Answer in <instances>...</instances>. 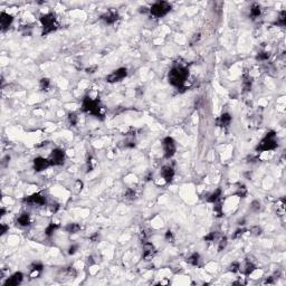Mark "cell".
<instances>
[{
    "instance_id": "33",
    "label": "cell",
    "mask_w": 286,
    "mask_h": 286,
    "mask_svg": "<svg viewBox=\"0 0 286 286\" xmlns=\"http://www.w3.org/2000/svg\"><path fill=\"white\" fill-rule=\"evenodd\" d=\"M227 242H228L227 237H223V238L220 239L219 246H218V252H221V250H224L225 248H226V246H227Z\"/></svg>"
},
{
    "instance_id": "12",
    "label": "cell",
    "mask_w": 286,
    "mask_h": 286,
    "mask_svg": "<svg viewBox=\"0 0 286 286\" xmlns=\"http://www.w3.org/2000/svg\"><path fill=\"white\" fill-rule=\"evenodd\" d=\"M49 165H50V163L48 161V159H44V158H41V157H38V158H36L34 160V170H35L36 172L44 171Z\"/></svg>"
},
{
    "instance_id": "27",
    "label": "cell",
    "mask_w": 286,
    "mask_h": 286,
    "mask_svg": "<svg viewBox=\"0 0 286 286\" xmlns=\"http://www.w3.org/2000/svg\"><path fill=\"white\" fill-rule=\"evenodd\" d=\"M236 194L240 197V198H245L247 196V188L244 186V184H240L239 188H237V191H236Z\"/></svg>"
},
{
    "instance_id": "22",
    "label": "cell",
    "mask_w": 286,
    "mask_h": 286,
    "mask_svg": "<svg viewBox=\"0 0 286 286\" xmlns=\"http://www.w3.org/2000/svg\"><path fill=\"white\" fill-rule=\"evenodd\" d=\"M66 231L68 232V234H76V232H78V231L81 230V226L78 224H75V223H73V224H68L66 226Z\"/></svg>"
},
{
    "instance_id": "8",
    "label": "cell",
    "mask_w": 286,
    "mask_h": 286,
    "mask_svg": "<svg viewBox=\"0 0 286 286\" xmlns=\"http://www.w3.org/2000/svg\"><path fill=\"white\" fill-rule=\"evenodd\" d=\"M126 75H128V70L124 68V67H121L119 70H114L112 74H110L106 77V81L109 83H116V82L122 81L124 77H126Z\"/></svg>"
},
{
    "instance_id": "25",
    "label": "cell",
    "mask_w": 286,
    "mask_h": 286,
    "mask_svg": "<svg viewBox=\"0 0 286 286\" xmlns=\"http://www.w3.org/2000/svg\"><path fill=\"white\" fill-rule=\"evenodd\" d=\"M275 25L277 26H281V27H284V26L286 25V11L283 10L281 14H279L278 18H277V20H276Z\"/></svg>"
},
{
    "instance_id": "40",
    "label": "cell",
    "mask_w": 286,
    "mask_h": 286,
    "mask_svg": "<svg viewBox=\"0 0 286 286\" xmlns=\"http://www.w3.org/2000/svg\"><path fill=\"white\" fill-rule=\"evenodd\" d=\"M125 198L126 199H132L134 196H135V192L132 190V189H128V190H126V192H125Z\"/></svg>"
},
{
    "instance_id": "43",
    "label": "cell",
    "mask_w": 286,
    "mask_h": 286,
    "mask_svg": "<svg viewBox=\"0 0 286 286\" xmlns=\"http://www.w3.org/2000/svg\"><path fill=\"white\" fill-rule=\"evenodd\" d=\"M165 239H167L168 242H172V240H173V234H172V231L168 230L167 232H165Z\"/></svg>"
},
{
    "instance_id": "20",
    "label": "cell",
    "mask_w": 286,
    "mask_h": 286,
    "mask_svg": "<svg viewBox=\"0 0 286 286\" xmlns=\"http://www.w3.org/2000/svg\"><path fill=\"white\" fill-rule=\"evenodd\" d=\"M262 14V9H261V6L258 4H253V6L250 7V16L253 17V18H257V17H259Z\"/></svg>"
},
{
    "instance_id": "34",
    "label": "cell",
    "mask_w": 286,
    "mask_h": 286,
    "mask_svg": "<svg viewBox=\"0 0 286 286\" xmlns=\"http://www.w3.org/2000/svg\"><path fill=\"white\" fill-rule=\"evenodd\" d=\"M213 211L217 213V217L223 216V207H221V205L218 203V202H216V203H215V207H213Z\"/></svg>"
},
{
    "instance_id": "2",
    "label": "cell",
    "mask_w": 286,
    "mask_h": 286,
    "mask_svg": "<svg viewBox=\"0 0 286 286\" xmlns=\"http://www.w3.org/2000/svg\"><path fill=\"white\" fill-rule=\"evenodd\" d=\"M82 110L86 113L92 114L97 119H103V114L101 112L102 107H101V102H99V99H92L88 96H85L84 99H83V104H82Z\"/></svg>"
},
{
    "instance_id": "4",
    "label": "cell",
    "mask_w": 286,
    "mask_h": 286,
    "mask_svg": "<svg viewBox=\"0 0 286 286\" xmlns=\"http://www.w3.org/2000/svg\"><path fill=\"white\" fill-rule=\"evenodd\" d=\"M41 22L43 25V35H48V34L55 31L58 28V24L56 20V16L54 14H46L41 17Z\"/></svg>"
},
{
    "instance_id": "14",
    "label": "cell",
    "mask_w": 286,
    "mask_h": 286,
    "mask_svg": "<svg viewBox=\"0 0 286 286\" xmlns=\"http://www.w3.org/2000/svg\"><path fill=\"white\" fill-rule=\"evenodd\" d=\"M101 19L104 22L109 24V25H112V24H114L119 19V14L115 10H109L101 16Z\"/></svg>"
},
{
    "instance_id": "47",
    "label": "cell",
    "mask_w": 286,
    "mask_h": 286,
    "mask_svg": "<svg viewBox=\"0 0 286 286\" xmlns=\"http://www.w3.org/2000/svg\"><path fill=\"white\" fill-rule=\"evenodd\" d=\"M58 209H59V205H58V203H56V202H55V203H53V205H51V211L56 213V211H57Z\"/></svg>"
},
{
    "instance_id": "15",
    "label": "cell",
    "mask_w": 286,
    "mask_h": 286,
    "mask_svg": "<svg viewBox=\"0 0 286 286\" xmlns=\"http://www.w3.org/2000/svg\"><path fill=\"white\" fill-rule=\"evenodd\" d=\"M161 176L167 184H170L174 178V170L170 165H164L161 169Z\"/></svg>"
},
{
    "instance_id": "5",
    "label": "cell",
    "mask_w": 286,
    "mask_h": 286,
    "mask_svg": "<svg viewBox=\"0 0 286 286\" xmlns=\"http://www.w3.org/2000/svg\"><path fill=\"white\" fill-rule=\"evenodd\" d=\"M171 10V5L167 2V1H158L151 6L150 8V14L153 17L157 18H161L164 17L169 11Z\"/></svg>"
},
{
    "instance_id": "28",
    "label": "cell",
    "mask_w": 286,
    "mask_h": 286,
    "mask_svg": "<svg viewBox=\"0 0 286 286\" xmlns=\"http://www.w3.org/2000/svg\"><path fill=\"white\" fill-rule=\"evenodd\" d=\"M284 209H285V199L282 198L277 201V213H281V215L284 213Z\"/></svg>"
},
{
    "instance_id": "11",
    "label": "cell",
    "mask_w": 286,
    "mask_h": 286,
    "mask_svg": "<svg viewBox=\"0 0 286 286\" xmlns=\"http://www.w3.org/2000/svg\"><path fill=\"white\" fill-rule=\"evenodd\" d=\"M12 21H14V17L11 15L5 12V11H2L0 14V26H1V30L2 31H6L11 26Z\"/></svg>"
},
{
    "instance_id": "51",
    "label": "cell",
    "mask_w": 286,
    "mask_h": 286,
    "mask_svg": "<svg viewBox=\"0 0 286 286\" xmlns=\"http://www.w3.org/2000/svg\"><path fill=\"white\" fill-rule=\"evenodd\" d=\"M5 213H6L5 208H1V216H5Z\"/></svg>"
},
{
    "instance_id": "46",
    "label": "cell",
    "mask_w": 286,
    "mask_h": 286,
    "mask_svg": "<svg viewBox=\"0 0 286 286\" xmlns=\"http://www.w3.org/2000/svg\"><path fill=\"white\" fill-rule=\"evenodd\" d=\"M82 188H83V182H82L81 180H77V181H76V189H77V191L82 190Z\"/></svg>"
},
{
    "instance_id": "42",
    "label": "cell",
    "mask_w": 286,
    "mask_h": 286,
    "mask_svg": "<svg viewBox=\"0 0 286 286\" xmlns=\"http://www.w3.org/2000/svg\"><path fill=\"white\" fill-rule=\"evenodd\" d=\"M77 249H78V246L77 245L70 246V248H68V254H70V255H74V254L77 252Z\"/></svg>"
},
{
    "instance_id": "7",
    "label": "cell",
    "mask_w": 286,
    "mask_h": 286,
    "mask_svg": "<svg viewBox=\"0 0 286 286\" xmlns=\"http://www.w3.org/2000/svg\"><path fill=\"white\" fill-rule=\"evenodd\" d=\"M48 161L50 165H62L65 161V152L62 149H55L51 151L48 157Z\"/></svg>"
},
{
    "instance_id": "30",
    "label": "cell",
    "mask_w": 286,
    "mask_h": 286,
    "mask_svg": "<svg viewBox=\"0 0 286 286\" xmlns=\"http://www.w3.org/2000/svg\"><path fill=\"white\" fill-rule=\"evenodd\" d=\"M68 121L73 126L77 124V121H78V116H77L76 113H70L68 114Z\"/></svg>"
},
{
    "instance_id": "37",
    "label": "cell",
    "mask_w": 286,
    "mask_h": 286,
    "mask_svg": "<svg viewBox=\"0 0 286 286\" xmlns=\"http://www.w3.org/2000/svg\"><path fill=\"white\" fill-rule=\"evenodd\" d=\"M250 232H252L253 235H255V236H258V235H261V234H262V229L258 227V226H255V227L250 228Z\"/></svg>"
},
{
    "instance_id": "1",
    "label": "cell",
    "mask_w": 286,
    "mask_h": 286,
    "mask_svg": "<svg viewBox=\"0 0 286 286\" xmlns=\"http://www.w3.org/2000/svg\"><path fill=\"white\" fill-rule=\"evenodd\" d=\"M188 76H189V70L186 67L179 65V66H174L169 72L168 81L172 86L180 88L184 85Z\"/></svg>"
},
{
    "instance_id": "16",
    "label": "cell",
    "mask_w": 286,
    "mask_h": 286,
    "mask_svg": "<svg viewBox=\"0 0 286 286\" xmlns=\"http://www.w3.org/2000/svg\"><path fill=\"white\" fill-rule=\"evenodd\" d=\"M231 122V116L229 113H223L220 115V118L217 120V123L219 126H223V128H228L229 124Z\"/></svg>"
},
{
    "instance_id": "13",
    "label": "cell",
    "mask_w": 286,
    "mask_h": 286,
    "mask_svg": "<svg viewBox=\"0 0 286 286\" xmlns=\"http://www.w3.org/2000/svg\"><path fill=\"white\" fill-rule=\"evenodd\" d=\"M24 275L21 271H17L15 274H12L10 277H8L7 281L5 282V286H17L22 282Z\"/></svg>"
},
{
    "instance_id": "24",
    "label": "cell",
    "mask_w": 286,
    "mask_h": 286,
    "mask_svg": "<svg viewBox=\"0 0 286 286\" xmlns=\"http://www.w3.org/2000/svg\"><path fill=\"white\" fill-rule=\"evenodd\" d=\"M187 262L190 265H192V266H197V265L199 264V262H200V255H199L198 253H193L188 258Z\"/></svg>"
},
{
    "instance_id": "26",
    "label": "cell",
    "mask_w": 286,
    "mask_h": 286,
    "mask_svg": "<svg viewBox=\"0 0 286 286\" xmlns=\"http://www.w3.org/2000/svg\"><path fill=\"white\" fill-rule=\"evenodd\" d=\"M49 86H50V81L48 78H41L39 82V87L41 91H47Z\"/></svg>"
},
{
    "instance_id": "19",
    "label": "cell",
    "mask_w": 286,
    "mask_h": 286,
    "mask_svg": "<svg viewBox=\"0 0 286 286\" xmlns=\"http://www.w3.org/2000/svg\"><path fill=\"white\" fill-rule=\"evenodd\" d=\"M220 197H221V189H217L215 192L209 194L207 201L211 202V203H216V202H218L220 200Z\"/></svg>"
},
{
    "instance_id": "48",
    "label": "cell",
    "mask_w": 286,
    "mask_h": 286,
    "mask_svg": "<svg viewBox=\"0 0 286 286\" xmlns=\"http://www.w3.org/2000/svg\"><path fill=\"white\" fill-rule=\"evenodd\" d=\"M96 68H97V67H96V66L89 67V68H87V70H86V73H91V74L94 73V70H95Z\"/></svg>"
},
{
    "instance_id": "38",
    "label": "cell",
    "mask_w": 286,
    "mask_h": 286,
    "mask_svg": "<svg viewBox=\"0 0 286 286\" xmlns=\"http://www.w3.org/2000/svg\"><path fill=\"white\" fill-rule=\"evenodd\" d=\"M94 160H93L92 157H89V158H87V171H92L93 168H94Z\"/></svg>"
},
{
    "instance_id": "6",
    "label": "cell",
    "mask_w": 286,
    "mask_h": 286,
    "mask_svg": "<svg viewBox=\"0 0 286 286\" xmlns=\"http://www.w3.org/2000/svg\"><path fill=\"white\" fill-rule=\"evenodd\" d=\"M162 147H163V150H164V158L170 159L172 158L174 153H176V142L170 136H167L163 139L162 141Z\"/></svg>"
},
{
    "instance_id": "23",
    "label": "cell",
    "mask_w": 286,
    "mask_h": 286,
    "mask_svg": "<svg viewBox=\"0 0 286 286\" xmlns=\"http://www.w3.org/2000/svg\"><path fill=\"white\" fill-rule=\"evenodd\" d=\"M59 228V225L57 224H49L46 227V229H45V234H46V236H48V237H50V236H53V234L55 232L57 229Z\"/></svg>"
},
{
    "instance_id": "17",
    "label": "cell",
    "mask_w": 286,
    "mask_h": 286,
    "mask_svg": "<svg viewBox=\"0 0 286 286\" xmlns=\"http://www.w3.org/2000/svg\"><path fill=\"white\" fill-rule=\"evenodd\" d=\"M17 224H18L19 226H21V227H27V226H29L30 225L29 215H28L27 213H21V215L17 218Z\"/></svg>"
},
{
    "instance_id": "29",
    "label": "cell",
    "mask_w": 286,
    "mask_h": 286,
    "mask_svg": "<svg viewBox=\"0 0 286 286\" xmlns=\"http://www.w3.org/2000/svg\"><path fill=\"white\" fill-rule=\"evenodd\" d=\"M269 58V53H266V51H262V53H258V55L256 56V59L259 60V62H264V60H267Z\"/></svg>"
},
{
    "instance_id": "31",
    "label": "cell",
    "mask_w": 286,
    "mask_h": 286,
    "mask_svg": "<svg viewBox=\"0 0 286 286\" xmlns=\"http://www.w3.org/2000/svg\"><path fill=\"white\" fill-rule=\"evenodd\" d=\"M228 271H232V273H237V271H240V264H239L238 262H234L232 264H230V266H229V268H228Z\"/></svg>"
},
{
    "instance_id": "45",
    "label": "cell",
    "mask_w": 286,
    "mask_h": 286,
    "mask_svg": "<svg viewBox=\"0 0 286 286\" xmlns=\"http://www.w3.org/2000/svg\"><path fill=\"white\" fill-rule=\"evenodd\" d=\"M0 228H1V231H0V232H1V235L6 234V231H7L8 229H9V227H8L7 225H5V224H1V225H0Z\"/></svg>"
},
{
    "instance_id": "50",
    "label": "cell",
    "mask_w": 286,
    "mask_h": 286,
    "mask_svg": "<svg viewBox=\"0 0 286 286\" xmlns=\"http://www.w3.org/2000/svg\"><path fill=\"white\" fill-rule=\"evenodd\" d=\"M94 262H93V257H88L87 258V265H93Z\"/></svg>"
},
{
    "instance_id": "35",
    "label": "cell",
    "mask_w": 286,
    "mask_h": 286,
    "mask_svg": "<svg viewBox=\"0 0 286 286\" xmlns=\"http://www.w3.org/2000/svg\"><path fill=\"white\" fill-rule=\"evenodd\" d=\"M250 208H252V210H254V211H258V210L261 209V202L258 201V200H254V201L252 202V205H250Z\"/></svg>"
},
{
    "instance_id": "44",
    "label": "cell",
    "mask_w": 286,
    "mask_h": 286,
    "mask_svg": "<svg viewBox=\"0 0 286 286\" xmlns=\"http://www.w3.org/2000/svg\"><path fill=\"white\" fill-rule=\"evenodd\" d=\"M199 39H200V34H194L193 37H192V39H191V41H190V44L193 45L194 43H196V41H198Z\"/></svg>"
},
{
    "instance_id": "9",
    "label": "cell",
    "mask_w": 286,
    "mask_h": 286,
    "mask_svg": "<svg viewBox=\"0 0 286 286\" xmlns=\"http://www.w3.org/2000/svg\"><path fill=\"white\" fill-rule=\"evenodd\" d=\"M24 202L26 203H30V205H39V206H44L46 205V198L41 193H33L29 197H26L24 198Z\"/></svg>"
},
{
    "instance_id": "21",
    "label": "cell",
    "mask_w": 286,
    "mask_h": 286,
    "mask_svg": "<svg viewBox=\"0 0 286 286\" xmlns=\"http://www.w3.org/2000/svg\"><path fill=\"white\" fill-rule=\"evenodd\" d=\"M255 268H256V266L252 263V262L247 261V263H246L245 265V268H244V271H242V273H244V275L246 276H249L252 273H253L254 271H255Z\"/></svg>"
},
{
    "instance_id": "3",
    "label": "cell",
    "mask_w": 286,
    "mask_h": 286,
    "mask_svg": "<svg viewBox=\"0 0 286 286\" xmlns=\"http://www.w3.org/2000/svg\"><path fill=\"white\" fill-rule=\"evenodd\" d=\"M277 148V140H276V133L274 131H269L266 133V135L256 147L257 152H264V151L275 150Z\"/></svg>"
},
{
    "instance_id": "10",
    "label": "cell",
    "mask_w": 286,
    "mask_h": 286,
    "mask_svg": "<svg viewBox=\"0 0 286 286\" xmlns=\"http://www.w3.org/2000/svg\"><path fill=\"white\" fill-rule=\"evenodd\" d=\"M155 247L152 242H143V258L145 261H150L151 258L154 256L155 254Z\"/></svg>"
},
{
    "instance_id": "18",
    "label": "cell",
    "mask_w": 286,
    "mask_h": 286,
    "mask_svg": "<svg viewBox=\"0 0 286 286\" xmlns=\"http://www.w3.org/2000/svg\"><path fill=\"white\" fill-rule=\"evenodd\" d=\"M252 84H253V78L250 77V75L245 74V75L242 76V87H244V89H245L246 92L250 91Z\"/></svg>"
},
{
    "instance_id": "41",
    "label": "cell",
    "mask_w": 286,
    "mask_h": 286,
    "mask_svg": "<svg viewBox=\"0 0 286 286\" xmlns=\"http://www.w3.org/2000/svg\"><path fill=\"white\" fill-rule=\"evenodd\" d=\"M67 274L70 276H72V277H75L76 276V271H75V268L73 267V266H70V267L67 268Z\"/></svg>"
},
{
    "instance_id": "32",
    "label": "cell",
    "mask_w": 286,
    "mask_h": 286,
    "mask_svg": "<svg viewBox=\"0 0 286 286\" xmlns=\"http://www.w3.org/2000/svg\"><path fill=\"white\" fill-rule=\"evenodd\" d=\"M43 265L41 264V263H34L31 266H30V271H38V273H41V271H43Z\"/></svg>"
},
{
    "instance_id": "36",
    "label": "cell",
    "mask_w": 286,
    "mask_h": 286,
    "mask_svg": "<svg viewBox=\"0 0 286 286\" xmlns=\"http://www.w3.org/2000/svg\"><path fill=\"white\" fill-rule=\"evenodd\" d=\"M246 231V229L245 228H239V229H237V230L235 231V234L232 235V238L234 239H237V238H239L240 236H242V234L245 232Z\"/></svg>"
},
{
    "instance_id": "39",
    "label": "cell",
    "mask_w": 286,
    "mask_h": 286,
    "mask_svg": "<svg viewBox=\"0 0 286 286\" xmlns=\"http://www.w3.org/2000/svg\"><path fill=\"white\" fill-rule=\"evenodd\" d=\"M217 234L215 232V231H213V232H210L209 235H207L205 237V240L206 242H213V239L216 238Z\"/></svg>"
},
{
    "instance_id": "49",
    "label": "cell",
    "mask_w": 286,
    "mask_h": 286,
    "mask_svg": "<svg viewBox=\"0 0 286 286\" xmlns=\"http://www.w3.org/2000/svg\"><path fill=\"white\" fill-rule=\"evenodd\" d=\"M99 238V234H95L94 236H92L91 237V240H93V242H95V240H97V239Z\"/></svg>"
}]
</instances>
